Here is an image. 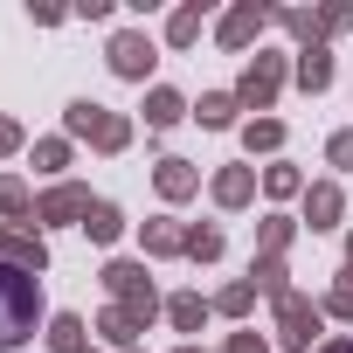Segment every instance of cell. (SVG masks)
<instances>
[{
	"label": "cell",
	"mask_w": 353,
	"mask_h": 353,
	"mask_svg": "<svg viewBox=\"0 0 353 353\" xmlns=\"http://www.w3.org/2000/svg\"><path fill=\"white\" fill-rule=\"evenodd\" d=\"M201 21H208V8H201V0L173 8V21H166V42H173V49H194V42H201Z\"/></svg>",
	"instance_id": "obj_21"
},
{
	"label": "cell",
	"mask_w": 353,
	"mask_h": 353,
	"mask_svg": "<svg viewBox=\"0 0 353 353\" xmlns=\"http://www.w3.org/2000/svg\"><path fill=\"white\" fill-rule=\"evenodd\" d=\"M104 63H111V77L145 83V77H152V63H159V49H152V35H145V28H118V35H111V49H104Z\"/></svg>",
	"instance_id": "obj_5"
},
{
	"label": "cell",
	"mask_w": 353,
	"mask_h": 353,
	"mask_svg": "<svg viewBox=\"0 0 353 353\" xmlns=\"http://www.w3.org/2000/svg\"><path fill=\"white\" fill-rule=\"evenodd\" d=\"M270 21L298 42H319V8H270Z\"/></svg>",
	"instance_id": "obj_26"
},
{
	"label": "cell",
	"mask_w": 353,
	"mask_h": 353,
	"mask_svg": "<svg viewBox=\"0 0 353 353\" xmlns=\"http://www.w3.org/2000/svg\"><path fill=\"white\" fill-rule=\"evenodd\" d=\"M70 166V139H35V173H63Z\"/></svg>",
	"instance_id": "obj_30"
},
{
	"label": "cell",
	"mask_w": 353,
	"mask_h": 353,
	"mask_svg": "<svg viewBox=\"0 0 353 353\" xmlns=\"http://www.w3.org/2000/svg\"><path fill=\"white\" fill-rule=\"evenodd\" d=\"M0 222H35V194H28V181L21 173H0Z\"/></svg>",
	"instance_id": "obj_16"
},
{
	"label": "cell",
	"mask_w": 353,
	"mask_h": 353,
	"mask_svg": "<svg viewBox=\"0 0 353 353\" xmlns=\"http://www.w3.org/2000/svg\"><path fill=\"white\" fill-rule=\"evenodd\" d=\"M139 243H145V256H188V229L173 222V215H152L139 229Z\"/></svg>",
	"instance_id": "obj_14"
},
{
	"label": "cell",
	"mask_w": 353,
	"mask_h": 353,
	"mask_svg": "<svg viewBox=\"0 0 353 353\" xmlns=\"http://www.w3.org/2000/svg\"><path fill=\"white\" fill-rule=\"evenodd\" d=\"M49 353H90V325L77 312H56L49 319Z\"/></svg>",
	"instance_id": "obj_19"
},
{
	"label": "cell",
	"mask_w": 353,
	"mask_h": 353,
	"mask_svg": "<svg viewBox=\"0 0 353 353\" xmlns=\"http://www.w3.org/2000/svg\"><path fill=\"white\" fill-rule=\"evenodd\" d=\"M0 263H21V270L42 277V270H49V243H42V229H35V222H28V229H21V222H0Z\"/></svg>",
	"instance_id": "obj_8"
},
{
	"label": "cell",
	"mask_w": 353,
	"mask_h": 353,
	"mask_svg": "<svg viewBox=\"0 0 353 353\" xmlns=\"http://www.w3.org/2000/svg\"><path fill=\"white\" fill-rule=\"evenodd\" d=\"M173 353H201V346H173Z\"/></svg>",
	"instance_id": "obj_38"
},
{
	"label": "cell",
	"mask_w": 353,
	"mask_h": 353,
	"mask_svg": "<svg viewBox=\"0 0 353 353\" xmlns=\"http://www.w3.org/2000/svg\"><path fill=\"white\" fill-rule=\"evenodd\" d=\"M243 145H250V152H277V145H284V125H277V118H250V125H243Z\"/></svg>",
	"instance_id": "obj_29"
},
{
	"label": "cell",
	"mask_w": 353,
	"mask_h": 353,
	"mask_svg": "<svg viewBox=\"0 0 353 353\" xmlns=\"http://www.w3.org/2000/svg\"><path fill=\"white\" fill-rule=\"evenodd\" d=\"M97 201H90V188H77V181H56L42 201H35V222L42 229H83V215H90Z\"/></svg>",
	"instance_id": "obj_6"
},
{
	"label": "cell",
	"mask_w": 353,
	"mask_h": 353,
	"mask_svg": "<svg viewBox=\"0 0 353 353\" xmlns=\"http://www.w3.org/2000/svg\"><path fill=\"white\" fill-rule=\"evenodd\" d=\"M222 250H229V236H222L215 222H194V229H188V256H194V263H215Z\"/></svg>",
	"instance_id": "obj_27"
},
{
	"label": "cell",
	"mask_w": 353,
	"mask_h": 353,
	"mask_svg": "<svg viewBox=\"0 0 353 353\" xmlns=\"http://www.w3.org/2000/svg\"><path fill=\"white\" fill-rule=\"evenodd\" d=\"M312 353H353V332H332V339H319Z\"/></svg>",
	"instance_id": "obj_36"
},
{
	"label": "cell",
	"mask_w": 353,
	"mask_h": 353,
	"mask_svg": "<svg viewBox=\"0 0 353 353\" xmlns=\"http://www.w3.org/2000/svg\"><path fill=\"white\" fill-rule=\"evenodd\" d=\"M325 319H353V270H346V277L325 291Z\"/></svg>",
	"instance_id": "obj_32"
},
{
	"label": "cell",
	"mask_w": 353,
	"mask_h": 353,
	"mask_svg": "<svg viewBox=\"0 0 353 353\" xmlns=\"http://www.w3.org/2000/svg\"><path fill=\"white\" fill-rule=\"evenodd\" d=\"M222 353H270V339H263V332H229Z\"/></svg>",
	"instance_id": "obj_34"
},
{
	"label": "cell",
	"mask_w": 353,
	"mask_h": 353,
	"mask_svg": "<svg viewBox=\"0 0 353 353\" xmlns=\"http://www.w3.org/2000/svg\"><path fill=\"white\" fill-rule=\"evenodd\" d=\"M256 298H263V291H256L250 277H236V284H222V291H215V312H222V319H250V305H256Z\"/></svg>",
	"instance_id": "obj_25"
},
{
	"label": "cell",
	"mask_w": 353,
	"mask_h": 353,
	"mask_svg": "<svg viewBox=\"0 0 353 353\" xmlns=\"http://www.w3.org/2000/svg\"><path fill=\"white\" fill-rule=\"evenodd\" d=\"M346 28H353V8H346V0L319 8V42H332V35H346Z\"/></svg>",
	"instance_id": "obj_31"
},
{
	"label": "cell",
	"mask_w": 353,
	"mask_h": 353,
	"mask_svg": "<svg viewBox=\"0 0 353 353\" xmlns=\"http://www.w3.org/2000/svg\"><path fill=\"white\" fill-rule=\"evenodd\" d=\"M14 152H21V125H14V118H0V159H14Z\"/></svg>",
	"instance_id": "obj_35"
},
{
	"label": "cell",
	"mask_w": 353,
	"mask_h": 353,
	"mask_svg": "<svg viewBox=\"0 0 353 353\" xmlns=\"http://www.w3.org/2000/svg\"><path fill=\"white\" fill-rule=\"evenodd\" d=\"M250 284L277 305V298H291V270H284V256H250Z\"/></svg>",
	"instance_id": "obj_18"
},
{
	"label": "cell",
	"mask_w": 353,
	"mask_h": 353,
	"mask_svg": "<svg viewBox=\"0 0 353 353\" xmlns=\"http://www.w3.org/2000/svg\"><path fill=\"white\" fill-rule=\"evenodd\" d=\"M346 270H353V236H346Z\"/></svg>",
	"instance_id": "obj_37"
},
{
	"label": "cell",
	"mask_w": 353,
	"mask_h": 353,
	"mask_svg": "<svg viewBox=\"0 0 353 353\" xmlns=\"http://www.w3.org/2000/svg\"><path fill=\"white\" fill-rule=\"evenodd\" d=\"M339 215H346L339 181H312V188H305V215H298V222H312V229H339Z\"/></svg>",
	"instance_id": "obj_13"
},
{
	"label": "cell",
	"mask_w": 353,
	"mask_h": 353,
	"mask_svg": "<svg viewBox=\"0 0 353 353\" xmlns=\"http://www.w3.org/2000/svg\"><path fill=\"white\" fill-rule=\"evenodd\" d=\"M83 236H90V243H118V236H125V208H118V201H97V208L83 215Z\"/></svg>",
	"instance_id": "obj_23"
},
{
	"label": "cell",
	"mask_w": 353,
	"mask_h": 353,
	"mask_svg": "<svg viewBox=\"0 0 353 353\" xmlns=\"http://www.w3.org/2000/svg\"><path fill=\"white\" fill-rule=\"evenodd\" d=\"M263 28H270V8H263V0H236V8L215 21V42H222V49H250Z\"/></svg>",
	"instance_id": "obj_9"
},
{
	"label": "cell",
	"mask_w": 353,
	"mask_h": 353,
	"mask_svg": "<svg viewBox=\"0 0 353 353\" xmlns=\"http://www.w3.org/2000/svg\"><path fill=\"white\" fill-rule=\"evenodd\" d=\"M291 77H298V90H312V97L332 90V49H325V42H305V49L291 56Z\"/></svg>",
	"instance_id": "obj_12"
},
{
	"label": "cell",
	"mask_w": 353,
	"mask_h": 353,
	"mask_svg": "<svg viewBox=\"0 0 353 353\" xmlns=\"http://www.w3.org/2000/svg\"><path fill=\"white\" fill-rule=\"evenodd\" d=\"M236 111H243V104H236V90H208V97L194 104V118H201L208 132H229V125H236Z\"/></svg>",
	"instance_id": "obj_22"
},
{
	"label": "cell",
	"mask_w": 353,
	"mask_h": 353,
	"mask_svg": "<svg viewBox=\"0 0 353 353\" xmlns=\"http://www.w3.org/2000/svg\"><path fill=\"white\" fill-rule=\"evenodd\" d=\"M319 325H325V305H312L305 291L277 298V353H312Z\"/></svg>",
	"instance_id": "obj_4"
},
{
	"label": "cell",
	"mask_w": 353,
	"mask_h": 353,
	"mask_svg": "<svg viewBox=\"0 0 353 353\" xmlns=\"http://www.w3.org/2000/svg\"><path fill=\"white\" fill-rule=\"evenodd\" d=\"M63 139H90L97 152H125L132 145V118L97 104V97H77V104H63Z\"/></svg>",
	"instance_id": "obj_2"
},
{
	"label": "cell",
	"mask_w": 353,
	"mask_h": 353,
	"mask_svg": "<svg viewBox=\"0 0 353 353\" xmlns=\"http://www.w3.org/2000/svg\"><path fill=\"white\" fill-rule=\"evenodd\" d=\"M132 353H139V346H132Z\"/></svg>",
	"instance_id": "obj_39"
},
{
	"label": "cell",
	"mask_w": 353,
	"mask_h": 353,
	"mask_svg": "<svg viewBox=\"0 0 353 353\" xmlns=\"http://www.w3.org/2000/svg\"><path fill=\"white\" fill-rule=\"evenodd\" d=\"M263 194H270V201L305 194V173H298V166H284V159H277V166H263Z\"/></svg>",
	"instance_id": "obj_28"
},
{
	"label": "cell",
	"mask_w": 353,
	"mask_h": 353,
	"mask_svg": "<svg viewBox=\"0 0 353 353\" xmlns=\"http://www.w3.org/2000/svg\"><path fill=\"white\" fill-rule=\"evenodd\" d=\"M152 188H159V201H188V194H201V166L194 159H159Z\"/></svg>",
	"instance_id": "obj_11"
},
{
	"label": "cell",
	"mask_w": 353,
	"mask_h": 353,
	"mask_svg": "<svg viewBox=\"0 0 353 353\" xmlns=\"http://www.w3.org/2000/svg\"><path fill=\"white\" fill-rule=\"evenodd\" d=\"M208 194H215V208H229V215L250 208V201H256V166H222L215 181H208Z\"/></svg>",
	"instance_id": "obj_10"
},
{
	"label": "cell",
	"mask_w": 353,
	"mask_h": 353,
	"mask_svg": "<svg viewBox=\"0 0 353 353\" xmlns=\"http://www.w3.org/2000/svg\"><path fill=\"white\" fill-rule=\"evenodd\" d=\"M42 325V277L21 263H0V353L21 346Z\"/></svg>",
	"instance_id": "obj_1"
},
{
	"label": "cell",
	"mask_w": 353,
	"mask_h": 353,
	"mask_svg": "<svg viewBox=\"0 0 353 353\" xmlns=\"http://www.w3.org/2000/svg\"><path fill=\"white\" fill-rule=\"evenodd\" d=\"M291 236H298V215H263V229H256V256H284Z\"/></svg>",
	"instance_id": "obj_24"
},
{
	"label": "cell",
	"mask_w": 353,
	"mask_h": 353,
	"mask_svg": "<svg viewBox=\"0 0 353 353\" xmlns=\"http://www.w3.org/2000/svg\"><path fill=\"white\" fill-rule=\"evenodd\" d=\"M181 118H188V97H181V90H166V83H152V90H145V125H152V132L181 125Z\"/></svg>",
	"instance_id": "obj_17"
},
{
	"label": "cell",
	"mask_w": 353,
	"mask_h": 353,
	"mask_svg": "<svg viewBox=\"0 0 353 353\" xmlns=\"http://www.w3.org/2000/svg\"><path fill=\"white\" fill-rule=\"evenodd\" d=\"M104 291H111V305H125V312H139V319L152 325L159 291H152V277H145V263H139V256H111V263H104Z\"/></svg>",
	"instance_id": "obj_3"
},
{
	"label": "cell",
	"mask_w": 353,
	"mask_h": 353,
	"mask_svg": "<svg viewBox=\"0 0 353 353\" xmlns=\"http://www.w3.org/2000/svg\"><path fill=\"white\" fill-rule=\"evenodd\" d=\"M208 312H215V305H208L201 291H173V298H166V319L181 325V332H201V325H208Z\"/></svg>",
	"instance_id": "obj_20"
},
{
	"label": "cell",
	"mask_w": 353,
	"mask_h": 353,
	"mask_svg": "<svg viewBox=\"0 0 353 353\" xmlns=\"http://www.w3.org/2000/svg\"><path fill=\"white\" fill-rule=\"evenodd\" d=\"M97 332H104L118 353H132V346H139V332H145V319H139V312H125V305H104V312H97Z\"/></svg>",
	"instance_id": "obj_15"
},
{
	"label": "cell",
	"mask_w": 353,
	"mask_h": 353,
	"mask_svg": "<svg viewBox=\"0 0 353 353\" xmlns=\"http://www.w3.org/2000/svg\"><path fill=\"white\" fill-rule=\"evenodd\" d=\"M325 159H332V166H339V173H353V125H346V132H332V139H325Z\"/></svg>",
	"instance_id": "obj_33"
},
{
	"label": "cell",
	"mask_w": 353,
	"mask_h": 353,
	"mask_svg": "<svg viewBox=\"0 0 353 353\" xmlns=\"http://www.w3.org/2000/svg\"><path fill=\"white\" fill-rule=\"evenodd\" d=\"M277 90H284V56H256L250 70H243V83H236V104H250V111H270L277 104Z\"/></svg>",
	"instance_id": "obj_7"
}]
</instances>
